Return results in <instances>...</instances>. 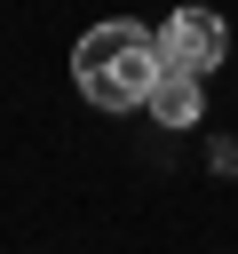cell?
Wrapping results in <instances>:
<instances>
[{
  "label": "cell",
  "mask_w": 238,
  "mask_h": 254,
  "mask_svg": "<svg viewBox=\"0 0 238 254\" xmlns=\"http://www.w3.org/2000/svg\"><path fill=\"white\" fill-rule=\"evenodd\" d=\"M159 48H167L175 71H198V79H206V71L230 56V24H222L214 8H175L167 32H159Z\"/></svg>",
  "instance_id": "7a4b0ae2"
},
{
  "label": "cell",
  "mask_w": 238,
  "mask_h": 254,
  "mask_svg": "<svg viewBox=\"0 0 238 254\" xmlns=\"http://www.w3.org/2000/svg\"><path fill=\"white\" fill-rule=\"evenodd\" d=\"M159 71H167L159 32H143V24H127V16L79 32V48H71V79H79V95H87L95 111H143L151 87H159Z\"/></svg>",
  "instance_id": "6da1fadb"
},
{
  "label": "cell",
  "mask_w": 238,
  "mask_h": 254,
  "mask_svg": "<svg viewBox=\"0 0 238 254\" xmlns=\"http://www.w3.org/2000/svg\"><path fill=\"white\" fill-rule=\"evenodd\" d=\"M159 127H198V111H206V87H198V71H159V87H151V103H143Z\"/></svg>",
  "instance_id": "3957f363"
}]
</instances>
